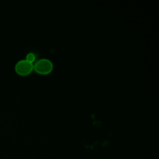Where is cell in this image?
Returning <instances> with one entry per match:
<instances>
[{
    "instance_id": "obj_1",
    "label": "cell",
    "mask_w": 159,
    "mask_h": 159,
    "mask_svg": "<svg viewBox=\"0 0 159 159\" xmlns=\"http://www.w3.org/2000/svg\"><path fill=\"white\" fill-rule=\"evenodd\" d=\"M34 69L36 72L42 75L50 73L53 69V63L47 58H41L37 60L34 65Z\"/></svg>"
},
{
    "instance_id": "obj_2",
    "label": "cell",
    "mask_w": 159,
    "mask_h": 159,
    "mask_svg": "<svg viewBox=\"0 0 159 159\" xmlns=\"http://www.w3.org/2000/svg\"><path fill=\"white\" fill-rule=\"evenodd\" d=\"M34 69L32 63L27 61L26 59H23L18 61L15 65L16 71L20 75H27L30 74Z\"/></svg>"
},
{
    "instance_id": "obj_3",
    "label": "cell",
    "mask_w": 159,
    "mask_h": 159,
    "mask_svg": "<svg viewBox=\"0 0 159 159\" xmlns=\"http://www.w3.org/2000/svg\"><path fill=\"white\" fill-rule=\"evenodd\" d=\"M35 59V54L32 52H30L29 53H27V56H26V60L31 63H32Z\"/></svg>"
}]
</instances>
